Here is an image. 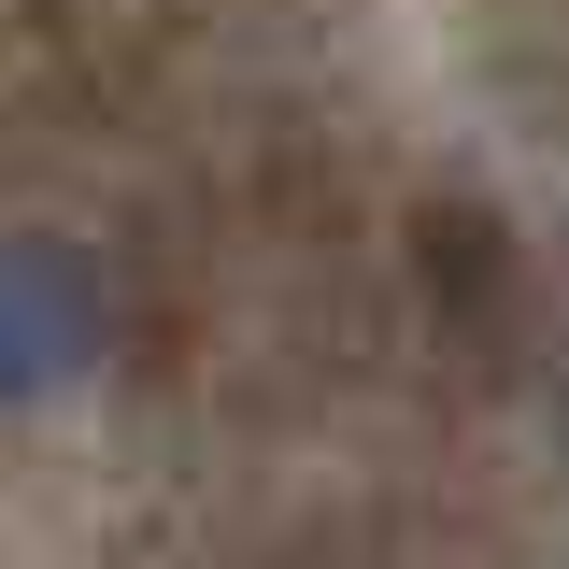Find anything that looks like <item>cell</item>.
<instances>
[{
    "label": "cell",
    "mask_w": 569,
    "mask_h": 569,
    "mask_svg": "<svg viewBox=\"0 0 569 569\" xmlns=\"http://www.w3.org/2000/svg\"><path fill=\"white\" fill-rule=\"evenodd\" d=\"M114 342V299H100V257L58 242V228H0V413H43L71 399Z\"/></svg>",
    "instance_id": "obj_1"
}]
</instances>
